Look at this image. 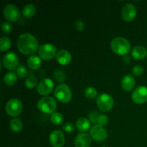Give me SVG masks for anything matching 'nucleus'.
I'll list each match as a JSON object with an SVG mask.
<instances>
[{
	"mask_svg": "<svg viewBox=\"0 0 147 147\" xmlns=\"http://www.w3.org/2000/svg\"><path fill=\"white\" fill-rule=\"evenodd\" d=\"M144 67L143 66L140 65H135L131 70L132 74L134 75V76H142V75L144 73Z\"/></svg>",
	"mask_w": 147,
	"mask_h": 147,
	"instance_id": "32",
	"label": "nucleus"
},
{
	"mask_svg": "<svg viewBox=\"0 0 147 147\" xmlns=\"http://www.w3.org/2000/svg\"><path fill=\"white\" fill-rule=\"evenodd\" d=\"M136 80L131 75H126L122 78L121 85L125 91H131L134 88Z\"/></svg>",
	"mask_w": 147,
	"mask_h": 147,
	"instance_id": "18",
	"label": "nucleus"
},
{
	"mask_svg": "<svg viewBox=\"0 0 147 147\" xmlns=\"http://www.w3.org/2000/svg\"><path fill=\"white\" fill-rule=\"evenodd\" d=\"M5 111L7 114L11 117L20 116L23 111V105L20 100L11 98L7 101L5 106Z\"/></svg>",
	"mask_w": 147,
	"mask_h": 147,
	"instance_id": "6",
	"label": "nucleus"
},
{
	"mask_svg": "<svg viewBox=\"0 0 147 147\" xmlns=\"http://www.w3.org/2000/svg\"><path fill=\"white\" fill-rule=\"evenodd\" d=\"M50 121H51V122L54 125L59 126V125H60L63 123V116L62 113H59V112H55L50 116Z\"/></svg>",
	"mask_w": 147,
	"mask_h": 147,
	"instance_id": "26",
	"label": "nucleus"
},
{
	"mask_svg": "<svg viewBox=\"0 0 147 147\" xmlns=\"http://www.w3.org/2000/svg\"><path fill=\"white\" fill-rule=\"evenodd\" d=\"M57 101L52 97L46 96L40 98L37 101V107L40 111L47 114H53L57 109Z\"/></svg>",
	"mask_w": 147,
	"mask_h": 147,
	"instance_id": "3",
	"label": "nucleus"
},
{
	"mask_svg": "<svg viewBox=\"0 0 147 147\" xmlns=\"http://www.w3.org/2000/svg\"><path fill=\"white\" fill-rule=\"evenodd\" d=\"M84 95L88 99H94L98 96L97 90L93 87H88L87 88L85 89Z\"/></svg>",
	"mask_w": 147,
	"mask_h": 147,
	"instance_id": "27",
	"label": "nucleus"
},
{
	"mask_svg": "<svg viewBox=\"0 0 147 147\" xmlns=\"http://www.w3.org/2000/svg\"><path fill=\"white\" fill-rule=\"evenodd\" d=\"M99 116V113L97 111H92L91 113L89 114V121L90 123H97V119Z\"/></svg>",
	"mask_w": 147,
	"mask_h": 147,
	"instance_id": "33",
	"label": "nucleus"
},
{
	"mask_svg": "<svg viewBox=\"0 0 147 147\" xmlns=\"http://www.w3.org/2000/svg\"><path fill=\"white\" fill-rule=\"evenodd\" d=\"M136 8L131 3L125 4L121 9V17L125 22H131L136 17Z\"/></svg>",
	"mask_w": 147,
	"mask_h": 147,
	"instance_id": "12",
	"label": "nucleus"
},
{
	"mask_svg": "<svg viewBox=\"0 0 147 147\" xmlns=\"http://www.w3.org/2000/svg\"><path fill=\"white\" fill-rule=\"evenodd\" d=\"M27 64L29 68L31 70H37L42 65V60L40 57L37 55H32L28 57L27 60Z\"/></svg>",
	"mask_w": 147,
	"mask_h": 147,
	"instance_id": "20",
	"label": "nucleus"
},
{
	"mask_svg": "<svg viewBox=\"0 0 147 147\" xmlns=\"http://www.w3.org/2000/svg\"><path fill=\"white\" fill-rule=\"evenodd\" d=\"M54 89V83L50 78L42 79L37 86V93L41 96H47L50 94Z\"/></svg>",
	"mask_w": 147,
	"mask_h": 147,
	"instance_id": "13",
	"label": "nucleus"
},
{
	"mask_svg": "<svg viewBox=\"0 0 147 147\" xmlns=\"http://www.w3.org/2000/svg\"><path fill=\"white\" fill-rule=\"evenodd\" d=\"M91 145V137L87 133H80L75 139L76 147H90Z\"/></svg>",
	"mask_w": 147,
	"mask_h": 147,
	"instance_id": "15",
	"label": "nucleus"
},
{
	"mask_svg": "<svg viewBox=\"0 0 147 147\" xmlns=\"http://www.w3.org/2000/svg\"><path fill=\"white\" fill-rule=\"evenodd\" d=\"M111 47L115 54L122 56L126 55L131 48L129 40L121 37H116L111 40Z\"/></svg>",
	"mask_w": 147,
	"mask_h": 147,
	"instance_id": "2",
	"label": "nucleus"
},
{
	"mask_svg": "<svg viewBox=\"0 0 147 147\" xmlns=\"http://www.w3.org/2000/svg\"><path fill=\"white\" fill-rule=\"evenodd\" d=\"M74 125L71 123H66L63 126V129L67 133H72L74 131Z\"/></svg>",
	"mask_w": 147,
	"mask_h": 147,
	"instance_id": "34",
	"label": "nucleus"
},
{
	"mask_svg": "<svg viewBox=\"0 0 147 147\" xmlns=\"http://www.w3.org/2000/svg\"><path fill=\"white\" fill-rule=\"evenodd\" d=\"M19 57L16 53L10 52L6 53L2 58V65L7 70H14L19 67Z\"/></svg>",
	"mask_w": 147,
	"mask_h": 147,
	"instance_id": "9",
	"label": "nucleus"
},
{
	"mask_svg": "<svg viewBox=\"0 0 147 147\" xmlns=\"http://www.w3.org/2000/svg\"><path fill=\"white\" fill-rule=\"evenodd\" d=\"M130 60H131V59H130V57H129V56L125 55L124 57H123V61H124L126 63H129V62H130Z\"/></svg>",
	"mask_w": 147,
	"mask_h": 147,
	"instance_id": "36",
	"label": "nucleus"
},
{
	"mask_svg": "<svg viewBox=\"0 0 147 147\" xmlns=\"http://www.w3.org/2000/svg\"><path fill=\"white\" fill-rule=\"evenodd\" d=\"M11 41L8 37L2 36L0 38V50L1 52H5L9 50L11 47Z\"/></svg>",
	"mask_w": 147,
	"mask_h": 147,
	"instance_id": "25",
	"label": "nucleus"
},
{
	"mask_svg": "<svg viewBox=\"0 0 147 147\" xmlns=\"http://www.w3.org/2000/svg\"><path fill=\"white\" fill-rule=\"evenodd\" d=\"M54 78L58 83H62L65 79V75L64 72L62 70H56L54 73Z\"/></svg>",
	"mask_w": 147,
	"mask_h": 147,
	"instance_id": "29",
	"label": "nucleus"
},
{
	"mask_svg": "<svg viewBox=\"0 0 147 147\" xmlns=\"http://www.w3.org/2000/svg\"><path fill=\"white\" fill-rule=\"evenodd\" d=\"M22 14L26 19H31L36 14L35 6L32 4H27L22 9Z\"/></svg>",
	"mask_w": 147,
	"mask_h": 147,
	"instance_id": "21",
	"label": "nucleus"
},
{
	"mask_svg": "<svg viewBox=\"0 0 147 147\" xmlns=\"http://www.w3.org/2000/svg\"><path fill=\"white\" fill-rule=\"evenodd\" d=\"M9 128L12 131L17 133L23 129V123L20 119H13L9 122Z\"/></svg>",
	"mask_w": 147,
	"mask_h": 147,
	"instance_id": "22",
	"label": "nucleus"
},
{
	"mask_svg": "<svg viewBox=\"0 0 147 147\" xmlns=\"http://www.w3.org/2000/svg\"><path fill=\"white\" fill-rule=\"evenodd\" d=\"M75 27H76V30H77L78 31L81 32L84 30L85 24L83 22L80 21V20H78V21H77L75 23Z\"/></svg>",
	"mask_w": 147,
	"mask_h": 147,
	"instance_id": "35",
	"label": "nucleus"
},
{
	"mask_svg": "<svg viewBox=\"0 0 147 147\" xmlns=\"http://www.w3.org/2000/svg\"><path fill=\"white\" fill-rule=\"evenodd\" d=\"M38 83V79L32 73H30V75L27 76L25 80V86L28 89H33L37 86ZM38 86V85H37Z\"/></svg>",
	"mask_w": 147,
	"mask_h": 147,
	"instance_id": "24",
	"label": "nucleus"
},
{
	"mask_svg": "<svg viewBox=\"0 0 147 147\" xmlns=\"http://www.w3.org/2000/svg\"><path fill=\"white\" fill-rule=\"evenodd\" d=\"M131 99L136 104H144L147 102V87L140 86L136 88L132 92Z\"/></svg>",
	"mask_w": 147,
	"mask_h": 147,
	"instance_id": "11",
	"label": "nucleus"
},
{
	"mask_svg": "<svg viewBox=\"0 0 147 147\" xmlns=\"http://www.w3.org/2000/svg\"><path fill=\"white\" fill-rule=\"evenodd\" d=\"M15 73L17 75V76L20 78L22 79L24 78L25 77H27L28 75H27V70L24 65H19V67L16 69Z\"/></svg>",
	"mask_w": 147,
	"mask_h": 147,
	"instance_id": "28",
	"label": "nucleus"
},
{
	"mask_svg": "<svg viewBox=\"0 0 147 147\" xmlns=\"http://www.w3.org/2000/svg\"><path fill=\"white\" fill-rule=\"evenodd\" d=\"M49 142L53 147H63L65 142L64 134L60 130L53 131L49 136Z\"/></svg>",
	"mask_w": 147,
	"mask_h": 147,
	"instance_id": "14",
	"label": "nucleus"
},
{
	"mask_svg": "<svg viewBox=\"0 0 147 147\" xmlns=\"http://www.w3.org/2000/svg\"><path fill=\"white\" fill-rule=\"evenodd\" d=\"M3 15L8 21L16 22L20 20L21 13L17 6L12 4H9L4 7L3 9Z\"/></svg>",
	"mask_w": 147,
	"mask_h": 147,
	"instance_id": "7",
	"label": "nucleus"
},
{
	"mask_svg": "<svg viewBox=\"0 0 147 147\" xmlns=\"http://www.w3.org/2000/svg\"><path fill=\"white\" fill-rule=\"evenodd\" d=\"M57 48L55 46L50 43H46L40 47L38 50L39 56L44 60H50L57 55Z\"/></svg>",
	"mask_w": 147,
	"mask_h": 147,
	"instance_id": "8",
	"label": "nucleus"
},
{
	"mask_svg": "<svg viewBox=\"0 0 147 147\" xmlns=\"http://www.w3.org/2000/svg\"><path fill=\"white\" fill-rule=\"evenodd\" d=\"M109 123V118L106 115L104 114H99L98 117L97 119V124L99 125V126H104L108 124Z\"/></svg>",
	"mask_w": 147,
	"mask_h": 147,
	"instance_id": "30",
	"label": "nucleus"
},
{
	"mask_svg": "<svg viewBox=\"0 0 147 147\" xmlns=\"http://www.w3.org/2000/svg\"><path fill=\"white\" fill-rule=\"evenodd\" d=\"M1 31L4 33V34H9L12 30V26L8 22H2L1 26Z\"/></svg>",
	"mask_w": 147,
	"mask_h": 147,
	"instance_id": "31",
	"label": "nucleus"
},
{
	"mask_svg": "<svg viewBox=\"0 0 147 147\" xmlns=\"http://www.w3.org/2000/svg\"><path fill=\"white\" fill-rule=\"evenodd\" d=\"M90 136L96 142H101L107 139L108 132L103 126L96 124L90 129Z\"/></svg>",
	"mask_w": 147,
	"mask_h": 147,
	"instance_id": "10",
	"label": "nucleus"
},
{
	"mask_svg": "<svg viewBox=\"0 0 147 147\" xmlns=\"http://www.w3.org/2000/svg\"><path fill=\"white\" fill-rule=\"evenodd\" d=\"M55 97L58 101L67 103L72 99V91L67 85L61 83L55 88L54 91Z\"/></svg>",
	"mask_w": 147,
	"mask_h": 147,
	"instance_id": "4",
	"label": "nucleus"
},
{
	"mask_svg": "<svg viewBox=\"0 0 147 147\" xmlns=\"http://www.w3.org/2000/svg\"><path fill=\"white\" fill-rule=\"evenodd\" d=\"M17 76L16 73L13 72H9L7 73L4 76V82L7 86H12L17 83Z\"/></svg>",
	"mask_w": 147,
	"mask_h": 147,
	"instance_id": "23",
	"label": "nucleus"
},
{
	"mask_svg": "<svg viewBox=\"0 0 147 147\" xmlns=\"http://www.w3.org/2000/svg\"><path fill=\"white\" fill-rule=\"evenodd\" d=\"M96 105L100 111L109 112L114 106V100L111 95L101 93L96 98Z\"/></svg>",
	"mask_w": 147,
	"mask_h": 147,
	"instance_id": "5",
	"label": "nucleus"
},
{
	"mask_svg": "<svg viewBox=\"0 0 147 147\" xmlns=\"http://www.w3.org/2000/svg\"><path fill=\"white\" fill-rule=\"evenodd\" d=\"M131 55L135 60H144L147 56V49L142 45L135 46L132 48Z\"/></svg>",
	"mask_w": 147,
	"mask_h": 147,
	"instance_id": "17",
	"label": "nucleus"
},
{
	"mask_svg": "<svg viewBox=\"0 0 147 147\" xmlns=\"http://www.w3.org/2000/svg\"><path fill=\"white\" fill-rule=\"evenodd\" d=\"M90 123H91L89 121V119L82 117L76 121V126L79 131L82 132V133H85V132L87 131L90 129Z\"/></svg>",
	"mask_w": 147,
	"mask_h": 147,
	"instance_id": "19",
	"label": "nucleus"
},
{
	"mask_svg": "<svg viewBox=\"0 0 147 147\" xmlns=\"http://www.w3.org/2000/svg\"><path fill=\"white\" fill-rule=\"evenodd\" d=\"M19 51L26 55H34L39 50V42L37 38L31 33L25 32L20 34L17 40Z\"/></svg>",
	"mask_w": 147,
	"mask_h": 147,
	"instance_id": "1",
	"label": "nucleus"
},
{
	"mask_svg": "<svg viewBox=\"0 0 147 147\" xmlns=\"http://www.w3.org/2000/svg\"><path fill=\"white\" fill-rule=\"evenodd\" d=\"M56 60L60 65L65 66L70 63L72 60V56L70 52L66 50H60L57 51V55L55 56Z\"/></svg>",
	"mask_w": 147,
	"mask_h": 147,
	"instance_id": "16",
	"label": "nucleus"
}]
</instances>
